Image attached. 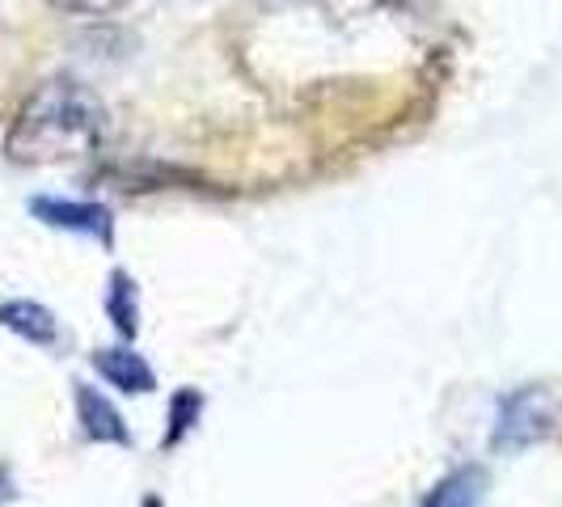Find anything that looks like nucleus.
Segmentation results:
<instances>
[{
	"label": "nucleus",
	"mask_w": 562,
	"mask_h": 507,
	"mask_svg": "<svg viewBox=\"0 0 562 507\" xmlns=\"http://www.w3.org/2000/svg\"><path fill=\"white\" fill-rule=\"evenodd\" d=\"M106 114L102 102L77 81H47L18 111L4 153L22 166H56L68 157H85L102 140Z\"/></svg>",
	"instance_id": "1"
},
{
	"label": "nucleus",
	"mask_w": 562,
	"mask_h": 507,
	"mask_svg": "<svg viewBox=\"0 0 562 507\" xmlns=\"http://www.w3.org/2000/svg\"><path fill=\"white\" fill-rule=\"evenodd\" d=\"M554 427V402L541 390H516L499 402V415H495V436L491 444L504 452H520L546 440Z\"/></svg>",
	"instance_id": "2"
},
{
	"label": "nucleus",
	"mask_w": 562,
	"mask_h": 507,
	"mask_svg": "<svg viewBox=\"0 0 562 507\" xmlns=\"http://www.w3.org/2000/svg\"><path fill=\"white\" fill-rule=\"evenodd\" d=\"M30 212L52 228H64V233H81V237H93L102 246L114 241V221L102 203H77V199H30Z\"/></svg>",
	"instance_id": "3"
},
{
	"label": "nucleus",
	"mask_w": 562,
	"mask_h": 507,
	"mask_svg": "<svg viewBox=\"0 0 562 507\" xmlns=\"http://www.w3.org/2000/svg\"><path fill=\"white\" fill-rule=\"evenodd\" d=\"M77 390V419H81L85 436L89 440H98V444H119V449H127L132 444V431H127V422L123 415L114 410V402L106 394H98L93 385H72Z\"/></svg>",
	"instance_id": "4"
},
{
	"label": "nucleus",
	"mask_w": 562,
	"mask_h": 507,
	"mask_svg": "<svg viewBox=\"0 0 562 507\" xmlns=\"http://www.w3.org/2000/svg\"><path fill=\"white\" fill-rule=\"evenodd\" d=\"M0 326L13 330L18 338H26L30 347H56L59 338L56 313L47 309V305H38V301H26V296L0 301Z\"/></svg>",
	"instance_id": "5"
},
{
	"label": "nucleus",
	"mask_w": 562,
	"mask_h": 507,
	"mask_svg": "<svg viewBox=\"0 0 562 507\" xmlns=\"http://www.w3.org/2000/svg\"><path fill=\"white\" fill-rule=\"evenodd\" d=\"M93 368L111 381L114 390H123V394H153V390H157L153 368L144 364V356L127 351V347H106V351H98V356H93Z\"/></svg>",
	"instance_id": "6"
},
{
	"label": "nucleus",
	"mask_w": 562,
	"mask_h": 507,
	"mask_svg": "<svg viewBox=\"0 0 562 507\" xmlns=\"http://www.w3.org/2000/svg\"><path fill=\"white\" fill-rule=\"evenodd\" d=\"M482 499H486V474L479 465H461L445 482H436L423 507H482Z\"/></svg>",
	"instance_id": "7"
},
{
	"label": "nucleus",
	"mask_w": 562,
	"mask_h": 507,
	"mask_svg": "<svg viewBox=\"0 0 562 507\" xmlns=\"http://www.w3.org/2000/svg\"><path fill=\"white\" fill-rule=\"evenodd\" d=\"M106 317L114 322V330L123 338L140 335V301H136V280L114 271L111 288H106Z\"/></svg>",
	"instance_id": "8"
},
{
	"label": "nucleus",
	"mask_w": 562,
	"mask_h": 507,
	"mask_svg": "<svg viewBox=\"0 0 562 507\" xmlns=\"http://www.w3.org/2000/svg\"><path fill=\"white\" fill-rule=\"evenodd\" d=\"M199 415H203V394L199 390H178L169 397V431L161 440V449H178L191 431H195Z\"/></svg>",
	"instance_id": "9"
},
{
	"label": "nucleus",
	"mask_w": 562,
	"mask_h": 507,
	"mask_svg": "<svg viewBox=\"0 0 562 507\" xmlns=\"http://www.w3.org/2000/svg\"><path fill=\"white\" fill-rule=\"evenodd\" d=\"M59 9H68V13H81V18H106V13H119V9H127L132 0H56Z\"/></svg>",
	"instance_id": "10"
},
{
	"label": "nucleus",
	"mask_w": 562,
	"mask_h": 507,
	"mask_svg": "<svg viewBox=\"0 0 562 507\" xmlns=\"http://www.w3.org/2000/svg\"><path fill=\"white\" fill-rule=\"evenodd\" d=\"M13 499H18V482L9 474V465H0V507L13 504Z\"/></svg>",
	"instance_id": "11"
},
{
	"label": "nucleus",
	"mask_w": 562,
	"mask_h": 507,
	"mask_svg": "<svg viewBox=\"0 0 562 507\" xmlns=\"http://www.w3.org/2000/svg\"><path fill=\"white\" fill-rule=\"evenodd\" d=\"M140 507H166V504H161V499H153V495H148V499H144Z\"/></svg>",
	"instance_id": "12"
}]
</instances>
